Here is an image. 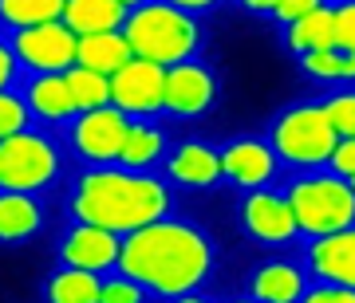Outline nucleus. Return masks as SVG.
Here are the masks:
<instances>
[{
  "label": "nucleus",
  "instance_id": "40",
  "mask_svg": "<svg viewBox=\"0 0 355 303\" xmlns=\"http://www.w3.org/2000/svg\"><path fill=\"white\" fill-rule=\"evenodd\" d=\"M347 185H352V193H355V174H352V177H347Z\"/></svg>",
  "mask_w": 355,
  "mask_h": 303
},
{
  "label": "nucleus",
  "instance_id": "33",
  "mask_svg": "<svg viewBox=\"0 0 355 303\" xmlns=\"http://www.w3.org/2000/svg\"><path fill=\"white\" fill-rule=\"evenodd\" d=\"M300 303H355V291L352 288H316L308 291V295H300Z\"/></svg>",
  "mask_w": 355,
  "mask_h": 303
},
{
  "label": "nucleus",
  "instance_id": "23",
  "mask_svg": "<svg viewBox=\"0 0 355 303\" xmlns=\"http://www.w3.org/2000/svg\"><path fill=\"white\" fill-rule=\"evenodd\" d=\"M99 288L103 279L95 272H83V268H60L55 276L48 279V303H99Z\"/></svg>",
  "mask_w": 355,
  "mask_h": 303
},
{
  "label": "nucleus",
  "instance_id": "35",
  "mask_svg": "<svg viewBox=\"0 0 355 303\" xmlns=\"http://www.w3.org/2000/svg\"><path fill=\"white\" fill-rule=\"evenodd\" d=\"M162 4H170V8H178V12H205V8H214L217 0H162Z\"/></svg>",
  "mask_w": 355,
  "mask_h": 303
},
{
  "label": "nucleus",
  "instance_id": "20",
  "mask_svg": "<svg viewBox=\"0 0 355 303\" xmlns=\"http://www.w3.org/2000/svg\"><path fill=\"white\" fill-rule=\"evenodd\" d=\"M288 48L308 55V51H331L336 48V12L320 4L316 12L300 16L296 24H288Z\"/></svg>",
  "mask_w": 355,
  "mask_h": 303
},
{
  "label": "nucleus",
  "instance_id": "11",
  "mask_svg": "<svg viewBox=\"0 0 355 303\" xmlns=\"http://www.w3.org/2000/svg\"><path fill=\"white\" fill-rule=\"evenodd\" d=\"M217 99V83L202 64H178L166 67V95H162V111L174 114H205Z\"/></svg>",
  "mask_w": 355,
  "mask_h": 303
},
{
  "label": "nucleus",
  "instance_id": "8",
  "mask_svg": "<svg viewBox=\"0 0 355 303\" xmlns=\"http://www.w3.org/2000/svg\"><path fill=\"white\" fill-rule=\"evenodd\" d=\"M123 134H127V114L119 107H99V111H87V114L71 118V146L91 165L119 162Z\"/></svg>",
  "mask_w": 355,
  "mask_h": 303
},
{
  "label": "nucleus",
  "instance_id": "10",
  "mask_svg": "<svg viewBox=\"0 0 355 303\" xmlns=\"http://www.w3.org/2000/svg\"><path fill=\"white\" fill-rule=\"evenodd\" d=\"M119 248H123V237L119 232H107L99 225H83L79 221L71 232L60 244V256H64L67 268H83V272H107V268L119 264Z\"/></svg>",
  "mask_w": 355,
  "mask_h": 303
},
{
  "label": "nucleus",
  "instance_id": "31",
  "mask_svg": "<svg viewBox=\"0 0 355 303\" xmlns=\"http://www.w3.org/2000/svg\"><path fill=\"white\" fill-rule=\"evenodd\" d=\"M320 8V0H280L277 4V20L280 24H296V20H300V16H308V12H316Z\"/></svg>",
  "mask_w": 355,
  "mask_h": 303
},
{
  "label": "nucleus",
  "instance_id": "32",
  "mask_svg": "<svg viewBox=\"0 0 355 303\" xmlns=\"http://www.w3.org/2000/svg\"><path fill=\"white\" fill-rule=\"evenodd\" d=\"M328 162H331V169H336L340 177H352L355 174V138H340V146L331 150Z\"/></svg>",
  "mask_w": 355,
  "mask_h": 303
},
{
  "label": "nucleus",
  "instance_id": "37",
  "mask_svg": "<svg viewBox=\"0 0 355 303\" xmlns=\"http://www.w3.org/2000/svg\"><path fill=\"white\" fill-rule=\"evenodd\" d=\"M343 75L355 79V51H343Z\"/></svg>",
  "mask_w": 355,
  "mask_h": 303
},
{
  "label": "nucleus",
  "instance_id": "16",
  "mask_svg": "<svg viewBox=\"0 0 355 303\" xmlns=\"http://www.w3.org/2000/svg\"><path fill=\"white\" fill-rule=\"evenodd\" d=\"M166 174L174 177L178 185L209 190L217 177H221V154L202 146V142H186V146H178L174 158L166 162Z\"/></svg>",
  "mask_w": 355,
  "mask_h": 303
},
{
  "label": "nucleus",
  "instance_id": "14",
  "mask_svg": "<svg viewBox=\"0 0 355 303\" xmlns=\"http://www.w3.org/2000/svg\"><path fill=\"white\" fill-rule=\"evenodd\" d=\"M221 174L229 181H237L245 190H257L265 185L268 177L277 174V154L268 150L265 142H233L225 154H221Z\"/></svg>",
  "mask_w": 355,
  "mask_h": 303
},
{
  "label": "nucleus",
  "instance_id": "25",
  "mask_svg": "<svg viewBox=\"0 0 355 303\" xmlns=\"http://www.w3.org/2000/svg\"><path fill=\"white\" fill-rule=\"evenodd\" d=\"M67 87H71V99H76V111H99V107H111V79L99 75V71H87V67H67L64 71Z\"/></svg>",
  "mask_w": 355,
  "mask_h": 303
},
{
  "label": "nucleus",
  "instance_id": "38",
  "mask_svg": "<svg viewBox=\"0 0 355 303\" xmlns=\"http://www.w3.org/2000/svg\"><path fill=\"white\" fill-rule=\"evenodd\" d=\"M119 4H123L127 12H135V8H142V4H150V0H119Z\"/></svg>",
  "mask_w": 355,
  "mask_h": 303
},
{
  "label": "nucleus",
  "instance_id": "3",
  "mask_svg": "<svg viewBox=\"0 0 355 303\" xmlns=\"http://www.w3.org/2000/svg\"><path fill=\"white\" fill-rule=\"evenodd\" d=\"M123 36H127L135 59H150L158 67H178L190 64L193 51L202 48V28L190 12H178L162 0H150L127 16L123 24Z\"/></svg>",
  "mask_w": 355,
  "mask_h": 303
},
{
  "label": "nucleus",
  "instance_id": "5",
  "mask_svg": "<svg viewBox=\"0 0 355 303\" xmlns=\"http://www.w3.org/2000/svg\"><path fill=\"white\" fill-rule=\"evenodd\" d=\"M55 174H60V154L51 138L36 130H20L0 142V190L40 193L55 181Z\"/></svg>",
  "mask_w": 355,
  "mask_h": 303
},
{
  "label": "nucleus",
  "instance_id": "13",
  "mask_svg": "<svg viewBox=\"0 0 355 303\" xmlns=\"http://www.w3.org/2000/svg\"><path fill=\"white\" fill-rule=\"evenodd\" d=\"M308 260H312V268H316L320 279H331L336 288H352L355 291V228L320 237L316 244H312Z\"/></svg>",
  "mask_w": 355,
  "mask_h": 303
},
{
  "label": "nucleus",
  "instance_id": "9",
  "mask_svg": "<svg viewBox=\"0 0 355 303\" xmlns=\"http://www.w3.org/2000/svg\"><path fill=\"white\" fill-rule=\"evenodd\" d=\"M166 95V67L150 64V59H130L127 67H119L111 75V107L123 114H154L162 111Z\"/></svg>",
  "mask_w": 355,
  "mask_h": 303
},
{
  "label": "nucleus",
  "instance_id": "28",
  "mask_svg": "<svg viewBox=\"0 0 355 303\" xmlns=\"http://www.w3.org/2000/svg\"><path fill=\"white\" fill-rule=\"evenodd\" d=\"M304 59V71L308 75H320V79H343V51L331 48V51H308L300 55Z\"/></svg>",
  "mask_w": 355,
  "mask_h": 303
},
{
  "label": "nucleus",
  "instance_id": "19",
  "mask_svg": "<svg viewBox=\"0 0 355 303\" xmlns=\"http://www.w3.org/2000/svg\"><path fill=\"white\" fill-rule=\"evenodd\" d=\"M135 59L127 36L123 32H103V36H83L76 48V64L87 67V71H99V75L111 79L119 67H127Z\"/></svg>",
  "mask_w": 355,
  "mask_h": 303
},
{
  "label": "nucleus",
  "instance_id": "34",
  "mask_svg": "<svg viewBox=\"0 0 355 303\" xmlns=\"http://www.w3.org/2000/svg\"><path fill=\"white\" fill-rule=\"evenodd\" d=\"M12 79H16V55L8 48V39H0V91H8Z\"/></svg>",
  "mask_w": 355,
  "mask_h": 303
},
{
  "label": "nucleus",
  "instance_id": "30",
  "mask_svg": "<svg viewBox=\"0 0 355 303\" xmlns=\"http://www.w3.org/2000/svg\"><path fill=\"white\" fill-rule=\"evenodd\" d=\"M336 48L355 51V4L336 8Z\"/></svg>",
  "mask_w": 355,
  "mask_h": 303
},
{
  "label": "nucleus",
  "instance_id": "7",
  "mask_svg": "<svg viewBox=\"0 0 355 303\" xmlns=\"http://www.w3.org/2000/svg\"><path fill=\"white\" fill-rule=\"evenodd\" d=\"M8 48H12L16 64L28 67V71H36V75H64L67 67H76L79 36L71 28H64V20H51V24L8 32Z\"/></svg>",
  "mask_w": 355,
  "mask_h": 303
},
{
  "label": "nucleus",
  "instance_id": "18",
  "mask_svg": "<svg viewBox=\"0 0 355 303\" xmlns=\"http://www.w3.org/2000/svg\"><path fill=\"white\" fill-rule=\"evenodd\" d=\"M24 102H28V111L36 114V118H44V122H71L79 114L64 75H36L28 83Z\"/></svg>",
  "mask_w": 355,
  "mask_h": 303
},
{
  "label": "nucleus",
  "instance_id": "6",
  "mask_svg": "<svg viewBox=\"0 0 355 303\" xmlns=\"http://www.w3.org/2000/svg\"><path fill=\"white\" fill-rule=\"evenodd\" d=\"M272 146L284 162L296 165H320L328 162L331 150L340 146V134L328 122L324 107H296L272 127Z\"/></svg>",
  "mask_w": 355,
  "mask_h": 303
},
{
  "label": "nucleus",
  "instance_id": "39",
  "mask_svg": "<svg viewBox=\"0 0 355 303\" xmlns=\"http://www.w3.org/2000/svg\"><path fill=\"white\" fill-rule=\"evenodd\" d=\"M174 303H205V300H193V295H178Z\"/></svg>",
  "mask_w": 355,
  "mask_h": 303
},
{
  "label": "nucleus",
  "instance_id": "24",
  "mask_svg": "<svg viewBox=\"0 0 355 303\" xmlns=\"http://www.w3.org/2000/svg\"><path fill=\"white\" fill-rule=\"evenodd\" d=\"M64 16V0H0V24L8 32L51 24Z\"/></svg>",
  "mask_w": 355,
  "mask_h": 303
},
{
  "label": "nucleus",
  "instance_id": "26",
  "mask_svg": "<svg viewBox=\"0 0 355 303\" xmlns=\"http://www.w3.org/2000/svg\"><path fill=\"white\" fill-rule=\"evenodd\" d=\"M28 122H32L28 102L20 95H12V91H0V142L20 134V130H28Z\"/></svg>",
  "mask_w": 355,
  "mask_h": 303
},
{
  "label": "nucleus",
  "instance_id": "29",
  "mask_svg": "<svg viewBox=\"0 0 355 303\" xmlns=\"http://www.w3.org/2000/svg\"><path fill=\"white\" fill-rule=\"evenodd\" d=\"M324 114H328V122L336 127L340 138H355V95H340V99H331L328 107H324Z\"/></svg>",
  "mask_w": 355,
  "mask_h": 303
},
{
  "label": "nucleus",
  "instance_id": "12",
  "mask_svg": "<svg viewBox=\"0 0 355 303\" xmlns=\"http://www.w3.org/2000/svg\"><path fill=\"white\" fill-rule=\"evenodd\" d=\"M245 228H249L257 240H268V244L292 240L300 232L288 201L277 197V193H249V197H245Z\"/></svg>",
  "mask_w": 355,
  "mask_h": 303
},
{
  "label": "nucleus",
  "instance_id": "2",
  "mask_svg": "<svg viewBox=\"0 0 355 303\" xmlns=\"http://www.w3.org/2000/svg\"><path fill=\"white\" fill-rule=\"evenodd\" d=\"M170 209V190L158 177L135 174V169H114V165H99L91 174L79 177L76 197H71V213L83 225H99L107 232L130 237L139 228L162 221Z\"/></svg>",
  "mask_w": 355,
  "mask_h": 303
},
{
  "label": "nucleus",
  "instance_id": "36",
  "mask_svg": "<svg viewBox=\"0 0 355 303\" xmlns=\"http://www.w3.org/2000/svg\"><path fill=\"white\" fill-rule=\"evenodd\" d=\"M241 4L249 8V12H277L280 0H241Z\"/></svg>",
  "mask_w": 355,
  "mask_h": 303
},
{
  "label": "nucleus",
  "instance_id": "4",
  "mask_svg": "<svg viewBox=\"0 0 355 303\" xmlns=\"http://www.w3.org/2000/svg\"><path fill=\"white\" fill-rule=\"evenodd\" d=\"M284 201L296 217V228L316 240L355 225V193L343 177H300Z\"/></svg>",
  "mask_w": 355,
  "mask_h": 303
},
{
  "label": "nucleus",
  "instance_id": "27",
  "mask_svg": "<svg viewBox=\"0 0 355 303\" xmlns=\"http://www.w3.org/2000/svg\"><path fill=\"white\" fill-rule=\"evenodd\" d=\"M99 303H150V291L142 288L139 279H103Z\"/></svg>",
  "mask_w": 355,
  "mask_h": 303
},
{
  "label": "nucleus",
  "instance_id": "17",
  "mask_svg": "<svg viewBox=\"0 0 355 303\" xmlns=\"http://www.w3.org/2000/svg\"><path fill=\"white\" fill-rule=\"evenodd\" d=\"M40 228H44V205L36 201V193L0 190V240L4 244H20L36 237Z\"/></svg>",
  "mask_w": 355,
  "mask_h": 303
},
{
  "label": "nucleus",
  "instance_id": "41",
  "mask_svg": "<svg viewBox=\"0 0 355 303\" xmlns=\"http://www.w3.org/2000/svg\"><path fill=\"white\" fill-rule=\"evenodd\" d=\"M237 303H257V300H237Z\"/></svg>",
  "mask_w": 355,
  "mask_h": 303
},
{
  "label": "nucleus",
  "instance_id": "15",
  "mask_svg": "<svg viewBox=\"0 0 355 303\" xmlns=\"http://www.w3.org/2000/svg\"><path fill=\"white\" fill-rule=\"evenodd\" d=\"M127 8L119 0H64V28H71L79 39L83 36H103V32H123Z\"/></svg>",
  "mask_w": 355,
  "mask_h": 303
},
{
  "label": "nucleus",
  "instance_id": "22",
  "mask_svg": "<svg viewBox=\"0 0 355 303\" xmlns=\"http://www.w3.org/2000/svg\"><path fill=\"white\" fill-rule=\"evenodd\" d=\"M166 150L162 130L146 127V122H127V134H123V150H119V165L123 169H135L142 174L146 165H154Z\"/></svg>",
  "mask_w": 355,
  "mask_h": 303
},
{
  "label": "nucleus",
  "instance_id": "21",
  "mask_svg": "<svg viewBox=\"0 0 355 303\" xmlns=\"http://www.w3.org/2000/svg\"><path fill=\"white\" fill-rule=\"evenodd\" d=\"M300 295H304V276L292 264H268L253 276L257 303H296Z\"/></svg>",
  "mask_w": 355,
  "mask_h": 303
},
{
  "label": "nucleus",
  "instance_id": "1",
  "mask_svg": "<svg viewBox=\"0 0 355 303\" xmlns=\"http://www.w3.org/2000/svg\"><path fill=\"white\" fill-rule=\"evenodd\" d=\"M119 272L127 279H139L154 295H190L214 268V248L193 225L182 221H154L123 237L119 248Z\"/></svg>",
  "mask_w": 355,
  "mask_h": 303
}]
</instances>
